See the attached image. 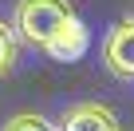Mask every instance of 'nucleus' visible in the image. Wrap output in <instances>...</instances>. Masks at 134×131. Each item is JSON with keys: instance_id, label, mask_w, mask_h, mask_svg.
<instances>
[{"instance_id": "1", "label": "nucleus", "mask_w": 134, "mask_h": 131, "mask_svg": "<svg viewBox=\"0 0 134 131\" xmlns=\"http://www.w3.org/2000/svg\"><path fill=\"white\" fill-rule=\"evenodd\" d=\"M71 16H75L71 0H16L12 28H16V36H20L24 44L43 48Z\"/></svg>"}, {"instance_id": "2", "label": "nucleus", "mask_w": 134, "mask_h": 131, "mask_svg": "<svg viewBox=\"0 0 134 131\" xmlns=\"http://www.w3.org/2000/svg\"><path fill=\"white\" fill-rule=\"evenodd\" d=\"M103 64L114 80H134V16H122L103 40Z\"/></svg>"}, {"instance_id": "3", "label": "nucleus", "mask_w": 134, "mask_h": 131, "mask_svg": "<svg viewBox=\"0 0 134 131\" xmlns=\"http://www.w3.org/2000/svg\"><path fill=\"white\" fill-rule=\"evenodd\" d=\"M55 131H122V123H118V115L107 103L83 99V103H71V107L59 111Z\"/></svg>"}, {"instance_id": "4", "label": "nucleus", "mask_w": 134, "mask_h": 131, "mask_svg": "<svg viewBox=\"0 0 134 131\" xmlns=\"http://www.w3.org/2000/svg\"><path fill=\"white\" fill-rule=\"evenodd\" d=\"M87 48H91V32H87V24H83L79 16H71V20L43 44V52H47L55 64H75V60L87 56Z\"/></svg>"}, {"instance_id": "5", "label": "nucleus", "mask_w": 134, "mask_h": 131, "mask_svg": "<svg viewBox=\"0 0 134 131\" xmlns=\"http://www.w3.org/2000/svg\"><path fill=\"white\" fill-rule=\"evenodd\" d=\"M16 60H20V36H16L12 24L0 20V80L16 68Z\"/></svg>"}, {"instance_id": "6", "label": "nucleus", "mask_w": 134, "mask_h": 131, "mask_svg": "<svg viewBox=\"0 0 134 131\" xmlns=\"http://www.w3.org/2000/svg\"><path fill=\"white\" fill-rule=\"evenodd\" d=\"M0 131H55V123L47 119V115H36V111H20V115H12Z\"/></svg>"}]
</instances>
